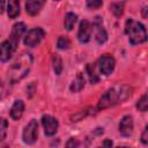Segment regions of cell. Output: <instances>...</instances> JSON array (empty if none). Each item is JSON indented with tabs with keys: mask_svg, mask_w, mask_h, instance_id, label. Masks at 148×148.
Returning <instances> with one entry per match:
<instances>
[{
	"mask_svg": "<svg viewBox=\"0 0 148 148\" xmlns=\"http://www.w3.org/2000/svg\"><path fill=\"white\" fill-rule=\"evenodd\" d=\"M103 146H112V142L111 141H105V142H103Z\"/></svg>",
	"mask_w": 148,
	"mask_h": 148,
	"instance_id": "obj_28",
	"label": "cell"
},
{
	"mask_svg": "<svg viewBox=\"0 0 148 148\" xmlns=\"http://www.w3.org/2000/svg\"><path fill=\"white\" fill-rule=\"evenodd\" d=\"M32 64V57L29 53H23L20 56V58L12 65V67L8 71L9 80L10 82L20 81L22 77L27 75Z\"/></svg>",
	"mask_w": 148,
	"mask_h": 148,
	"instance_id": "obj_2",
	"label": "cell"
},
{
	"mask_svg": "<svg viewBox=\"0 0 148 148\" xmlns=\"http://www.w3.org/2000/svg\"><path fill=\"white\" fill-rule=\"evenodd\" d=\"M91 36V25L87 20H83L80 22L79 31H77V39L81 43H87L90 40Z\"/></svg>",
	"mask_w": 148,
	"mask_h": 148,
	"instance_id": "obj_10",
	"label": "cell"
},
{
	"mask_svg": "<svg viewBox=\"0 0 148 148\" xmlns=\"http://www.w3.org/2000/svg\"><path fill=\"white\" fill-rule=\"evenodd\" d=\"M24 31H25V25H24V23H22V22L16 23V24L13 27V30H12V32H10L9 39H10L15 45H17V43L20 42V38H21V36L24 34Z\"/></svg>",
	"mask_w": 148,
	"mask_h": 148,
	"instance_id": "obj_13",
	"label": "cell"
},
{
	"mask_svg": "<svg viewBox=\"0 0 148 148\" xmlns=\"http://www.w3.org/2000/svg\"><path fill=\"white\" fill-rule=\"evenodd\" d=\"M125 32L128 36L130 43L133 44V45L141 44V43L146 42V39H147V32H146V29H145L143 24H141L140 22L134 21L133 18H128L126 21Z\"/></svg>",
	"mask_w": 148,
	"mask_h": 148,
	"instance_id": "obj_3",
	"label": "cell"
},
{
	"mask_svg": "<svg viewBox=\"0 0 148 148\" xmlns=\"http://www.w3.org/2000/svg\"><path fill=\"white\" fill-rule=\"evenodd\" d=\"M42 124L44 127V132L46 135H53L56 134L57 130H58V120L49 114L43 116L42 118Z\"/></svg>",
	"mask_w": 148,
	"mask_h": 148,
	"instance_id": "obj_9",
	"label": "cell"
},
{
	"mask_svg": "<svg viewBox=\"0 0 148 148\" xmlns=\"http://www.w3.org/2000/svg\"><path fill=\"white\" fill-rule=\"evenodd\" d=\"M84 87V77L82 76L81 73H79L76 75V79L73 81V83L71 84V90L73 92H76V91H80L82 88Z\"/></svg>",
	"mask_w": 148,
	"mask_h": 148,
	"instance_id": "obj_16",
	"label": "cell"
},
{
	"mask_svg": "<svg viewBox=\"0 0 148 148\" xmlns=\"http://www.w3.org/2000/svg\"><path fill=\"white\" fill-rule=\"evenodd\" d=\"M16 46L10 39L5 40L1 45H0V61H7L12 58L14 51L16 50Z\"/></svg>",
	"mask_w": 148,
	"mask_h": 148,
	"instance_id": "obj_7",
	"label": "cell"
},
{
	"mask_svg": "<svg viewBox=\"0 0 148 148\" xmlns=\"http://www.w3.org/2000/svg\"><path fill=\"white\" fill-rule=\"evenodd\" d=\"M136 108H138L140 111H142V112L147 111V108H148V102H147V95H146V94H145V95L141 97V99L138 102Z\"/></svg>",
	"mask_w": 148,
	"mask_h": 148,
	"instance_id": "obj_21",
	"label": "cell"
},
{
	"mask_svg": "<svg viewBox=\"0 0 148 148\" xmlns=\"http://www.w3.org/2000/svg\"><path fill=\"white\" fill-rule=\"evenodd\" d=\"M132 94V89L127 86H117L111 89H109L101 98L97 105L98 110H103L110 106H113L118 103H121L123 101L127 99Z\"/></svg>",
	"mask_w": 148,
	"mask_h": 148,
	"instance_id": "obj_1",
	"label": "cell"
},
{
	"mask_svg": "<svg viewBox=\"0 0 148 148\" xmlns=\"http://www.w3.org/2000/svg\"><path fill=\"white\" fill-rule=\"evenodd\" d=\"M24 111V104L22 101H15V103L13 104L12 109H10V117L14 120H17L22 117Z\"/></svg>",
	"mask_w": 148,
	"mask_h": 148,
	"instance_id": "obj_14",
	"label": "cell"
},
{
	"mask_svg": "<svg viewBox=\"0 0 148 148\" xmlns=\"http://www.w3.org/2000/svg\"><path fill=\"white\" fill-rule=\"evenodd\" d=\"M44 37V30L40 28H35L31 29L30 31H28V34L24 37V44L27 46L34 47L37 44H39V42L43 39Z\"/></svg>",
	"mask_w": 148,
	"mask_h": 148,
	"instance_id": "obj_6",
	"label": "cell"
},
{
	"mask_svg": "<svg viewBox=\"0 0 148 148\" xmlns=\"http://www.w3.org/2000/svg\"><path fill=\"white\" fill-rule=\"evenodd\" d=\"M52 64H53V69L56 72L57 75H59L62 71V61L60 59V57L58 54H54L52 58Z\"/></svg>",
	"mask_w": 148,
	"mask_h": 148,
	"instance_id": "obj_18",
	"label": "cell"
},
{
	"mask_svg": "<svg viewBox=\"0 0 148 148\" xmlns=\"http://www.w3.org/2000/svg\"><path fill=\"white\" fill-rule=\"evenodd\" d=\"M103 0H87V6L91 9H97L102 6Z\"/></svg>",
	"mask_w": 148,
	"mask_h": 148,
	"instance_id": "obj_24",
	"label": "cell"
},
{
	"mask_svg": "<svg viewBox=\"0 0 148 148\" xmlns=\"http://www.w3.org/2000/svg\"><path fill=\"white\" fill-rule=\"evenodd\" d=\"M67 147H71V146H79V142L77 141H75L74 139H71L68 142H67V145H66Z\"/></svg>",
	"mask_w": 148,
	"mask_h": 148,
	"instance_id": "obj_26",
	"label": "cell"
},
{
	"mask_svg": "<svg viewBox=\"0 0 148 148\" xmlns=\"http://www.w3.org/2000/svg\"><path fill=\"white\" fill-rule=\"evenodd\" d=\"M119 132L124 136H130L133 132V119L130 116H125L119 123Z\"/></svg>",
	"mask_w": 148,
	"mask_h": 148,
	"instance_id": "obj_11",
	"label": "cell"
},
{
	"mask_svg": "<svg viewBox=\"0 0 148 148\" xmlns=\"http://www.w3.org/2000/svg\"><path fill=\"white\" fill-rule=\"evenodd\" d=\"M97 67L102 74L110 75L114 68V59L110 54H104L98 59Z\"/></svg>",
	"mask_w": 148,
	"mask_h": 148,
	"instance_id": "obj_5",
	"label": "cell"
},
{
	"mask_svg": "<svg viewBox=\"0 0 148 148\" xmlns=\"http://www.w3.org/2000/svg\"><path fill=\"white\" fill-rule=\"evenodd\" d=\"M57 45H58V47H59V49L65 50V49H68V47H69L71 43H69V40H68V38H67V37H62V36H61V37L58 39Z\"/></svg>",
	"mask_w": 148,
	"mask_h": 148,
	"instance_id": "obj_22",
	"label": "cell"
},
{
	"mask_svg": "<svg viewBox=\"0 0 148 148\" xmlns=\"http://www.w3.org/2000/svg\"><path fill=\"white\" fill-rule=\"evenodd\" d=\"M37 134H38V124L36 120H31L23 130V141L25 143H34L37 139Z\"/></svg>",
	"mask_w": 148,
	"mask_h": 148,
	"instance_id": "obj_4",
	"label": "cell"
},
{
	"mask_svg": "<svg viewBox=\"0 0 148 148\" xmlns=\"http://www.w3.org/2000/svg\"><path fill=\"white\" fill-rule=\"evenodd\" d=\"M45 0H27L25 1V9L27 13L30 15H36L39 13L42 7L44 6Z\"/></svg>",
	"mask_w": 148,
	"mask_h": 148,
	"instance_id": "obj_12",
	"label": "cell"
},
{
	"mask_svg": "<svg viewBox=\"0 0 148 148\" xmlns=\"http://www.w3.org/2000/svg\"><path fill=\"white\" fill-rule=\"evenodd\" d=\"M92 27H94V30H95V38L97 40V43L102 44L108 38V35H106V31L103 27V23H102V18L101 17H95L94 22H92Z\"/></svg>",
	"mask_w": 148,
	"mask_h": 148,
	"instance_id": "obj_8",
	"label": "cell"
},
{
	"mask_svg": "<svg viewBox=\"0 0 148 148\" xmlns=\"http://www.w3.org/2000/svg\"><path fill=\"white\" fill-rule=\"evenodd\" d=\"M77 20V16L74 14V13H67L66 16H65V21H64V24H65V28L67 30H72L75 22Z\"/></svg>",
	"mask_w": 148,
	"mask_h": 148,
	"instance_id": "obj_17",
	"label": "cell"
},
{
	"mask_svg": "<svg viewBox=\"0 0 148 148\" xmlns=\"http://www.w3.org/2000/svg\"><path fill=\"white\" fill-rule=\"evenodd\" d=\"M123 9H124V5L120 3V2H117V3H112L111 5V10H112V13L117 17H119L123 14Z\"/></svg>",
	"mask_w": 148,
	"mask_h": 148,
	"instance_id": "obj_19",
	"label": "cell"
},
{
	"mask_svg": "<svg viewBox=\"0 0 148 148\" xmlns=\"http://www.w3.org/2000/svg\"><path fill=\"white\" fill-rule=\"evenodd\" d=\"M7 13L9 18H15L20 14V0H8Z\"/></svg>",
	"mask_w": 148,
	"mask_h": 148,
	"instance_id": "obj_15",
	"label": "cell"
},
{
	"mask_svg": "<svg viewBox=\"0 0 148 148\" xmlns=\"http://www.w3.org/2000/svg\"><path fill=\"white\" fill-rule=\"evenodd\" d=\"M57 1H58V0H57Z\"/></svg>",
	"mask_w": 148,
	"mask_h": 148,
	"instance_id": "obj_29",
	"label": "cell"
},
{
	"mask_svg": "<svg viewBox=\"0 0 148 148\" xmlns=\"http://www.w3.org/2000/svg\"><path fill=\"white\" fill-rule=\"evenodd\" d=\"M147 133H148V128L146 127V128H145V131H143V133H142V136H141V140H142V142H143L145 145L148 142V139H147Z\"/></svg>",
	"mask_w": 148,
	"mask_h": 148,
	"instance_id": "obj_25",
	"label": "cell"
},
{
	"mask_svg": "<svg viewBox=\"0 0 148 148\" xmlns=\"http://www.w3.org/2000/svg\"><path fill=\"white\" fill-rule=\"evenodd\" d=\"M3 8H5V0H0V14L3 12Z\"/></svg>",
	"mask_w": 148,
	"mask_h": 148,
	"instance_id": "obj_27",
	"label": "cell"
},
{
	"mask_svg": "<svg viewBox=\"0 0 148 148\" xmlns=\"http://www.w3.org/2000/svg\"><path fill=\"white\" fill-rule=\"evenodd\" d=\"M6 133H7V121L3 118H1L0 119V140H2L6 136Z\"/></svg>",
	"mask_w": 148,
	"mask_h": 148,
	"instance_id": "obj_23",
	"label": "cell"
},
{
	"mask_svg": "<svg viewBox=\"0 0 148 148\" xmlns=\"http://www.w3.org/2000/svg\"><path fill=\"white\" fill-rule=\"evenodd\" d=\"M87 72H88L90 82H91V83H96V82L98 81V76H97L96 73H95V68H94V66H92V65H88V66H87Z\"/></svg>",
	"mask_w": 148,
	"mask_h": 148,
	"instance_id": "obj_20",
	"label": "cell"
}]
</instances>
